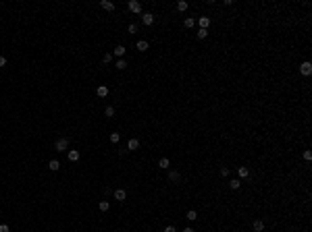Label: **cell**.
<instances>
[{
    "label": "cell",
    "mask_w": 312,
    "mask_h": 232,
    "mask_svg": "<svg viewBox=\"0 0 312 232\" xmlns=\"http://www.w3.org/2000/svg\"><path fill=\"white\" fill-rule=\"evenodd\" d=\"M54 149H56V151H67V149H69V139H67V137L56 139V143H54Z\"/></svg>",
    "instance_id": "1"
},
{
    "label": "cell",
    "mask_w": 312,
    "mask_h": 232,
    "mask_svg": "<svg viewBox=\"0 0 312 232\" xmlns=\"http://www.w3.org/2000/svg\"><path fill=\"white\" fill-rule=\"evenodd\" d=\"M127 9H129L131 13H135V15H139V13H142V4H139L138 0H129V2H127Z\"/></svg>",
    "instance_id": "2"
},
{
    "label": "cell",
    "mask_w": 312,
    "mask_h": 232,
    "mask_svg": "<svg viewBox=\"0 0 312 232\" xmlns=\"http://www.w3.org/2000/svg\"><path fill=\"white\" fill-rule=\"evenodd\" d=\"M300 73H302L304 77L312 75V62H308V60H306V62H302V64H300Z\"/></svg>",
    "instance_id": "3"
},
{
    "label": "cell",
    "mask_w": 312,
    "mask_h": 232,
    "mask_svg": "<svg viewBox=\"0 0 312 232\" xmlns=\"http://www.w3.org/2000/svg\"><path fill=\"white\" fill-rule=\"evenodd\" d=\"M135 149H139V139H129L127 141V151H135Z\"/></svg>",
    "instance_id": "4"
},
{
    "label": "cell",
    "mask_w": 312,
    "mask_h": 232,
    "mask_svg": "<svg viewBox=\"0 0 312 232\" xmlns=\"http://www.w3.org/2000/svg\"><path fill=\"white\" fill-rule=\"evenodd\" d=\"M142 23L150 27L152 23H154V15H152V13H144V15H142Z\"/></svg>",
    "instance_id": "5"
},
{
    "label": "cell",
    "mask_w": 312,
    "mask_h": 232,
    "mask_svg": "<svg viewBox=\"0 0 312 232\" xmlns=\"http://www.w3.org/2000/svg\"><path fill=\"white\" fill-rule=\"evenodd\" d=\"M252 230L254 232H264V222H262V220H254V222H252Z\"/></svg>",
    "instance_id": "6"
},
{
    "label": "cell",
    "mask_w": 312,
    "mask_h": 232,
    "mask_svg": "<svg viewBox=\"0 0 312 232\" xmlns=\"http://www.w3.org/2000/svg\"><path fill=\"white\" fill-rule=\"evenodd\" d=\"M125 52H127V48H125V46H117V48L113 50V56H117V58H123V56H125Z\"/></svg>",
    "instance_id": "7"
},
{
    "label": "cell",
    "mask_w": 312,
    "mask_h": 232,
    "mask_svg": "<svg viewBox=\"0 0 312 232\" xmlns=\"http://www.w3.org/2000/svg\"><path fill=\"white\" fill-rule=\"evenodd\" d=\"M237 174H239V178H248V176H250V168L239 166V168H237Z\"/></svg>",
    "instance_id": "8"
},
{
    "label": "cell",
    "mask_w": 312,
    "mask_h": 232,
    "mask_svg": "<svg viewBox=\"0 0 312 232\" xmlns=\"http://www.w3.org/2000/svg\"><path fill=\"white\" fill-rule=\"evenodd\" d=\"M169 181H171V182H179V181H181V174H179L177 170H171V172H169Z\"/></svg>",
    "instance_id": "9"
},
{
    "label": "cell",
    "mask_w": 312,
    "mask_h": 232,
    "mask_svg": "<svg viewBox=\"0 0 312 232\" xmlns=\"http://www.w3.org/2000/svg\"><path fill=\"white\" fill-rule=\"evenodd\" d=\"M96 93H98V97H106V95H108V87H106V85H98Z\"/></svg>",
    "instance_id": "10"
},
{
    "label": "cell",
    "mask_w": 312,
    "mask_h": 232,
    "mask_svg": "<svg viewBox=\"0 0 312 232\" xmlns=\"http://www.w3.org/2000/svg\"><path fill=\"white\" fill-rule=\"evenodd\" d=\"M114 199H117V201H125V199H127V193H125L123 189H117L114 191Z\"/></svg>",
    "instance_id": "11"
},
{
    "label": "cell",
    "mask_w": 312,
    "mask_h": 232,
    "mask_svg": "<svg viewBox=\"0 0 312 232\" xmlns=\"http://www.w3.org/2000/svg\"><path fill=\"white\" fill-rule=\"evenodd\" d=\"M148 46H150V44H148L146 40H139V42L135 44V50H139V52H146V50H148Z\"/></svg>",
    "instance_id": "12"
},
{
    "label": "cell",
    "mask_w": 312,
    "mask_h": 232,
    "mask_svg": "<svg viewBox=\"0 0 312 232\" xmlns=\"http://www.w3.org/2000/svg\"><path fill=\"white\" fill-rule=\"evenodd\" d=\"M169 166H171L169 158H160V160H158V168H162V170H169Z\"/></svg>",
    "instance_id": "13"
},
{
    "label": "cell",
    "mask_w": 312,
    "mask_h": 232,
    "mask_svg": "<svg viewBox=\"0 0 312 232\" xmlns=\"http://www.w3.org/2000/svg\"><path fill=\"white\" fill-rule=\"evenodd\" d=\"M67 158H69L71 162H77V160H79V151H77V149H69Z\"/></svg>",
    "instance_id": "14"
},
{
    "label": "cell",
    "mask_w": 312,
    "mask_h": 232,
    "mask_svg": "<svg viewBox=\"0 0 312 232\" xmlns=\"http://www.w3.org/2000/svg\"><path fill=\"white\" fill-rule=\"evenodd\" d=\"M100 6H102L104 10H114V4L108 2V0H100Z\"/></svg>",
    "instance_id": "15"
},
{
    "label": "cell",
    "mask_w": 312,
    "mask_h": 232,
    "mask_svg": "<svg viewBox=\"0 0 312 232\" xmlns=\"http://www.w3.org/2000/svg\"><path fill=\"white\" fill-rule=\"evenodd\" d=\"M185 218H187L190 222H196V220H198V211H196V209H190V211L185 214Z\"/></svg>",
    "instance_id": "16"
},
{
    "label": "cell",
    "mask_w": 312,
    "mask_h": 232,
    "mask_svg": "<svg viewBox=\"0 0 312 232\" xmlns=\"http://www.w3.org/2000/svg\"><path fill=\"white\" fill-rule=\"evenodd\" d=\"M48 168H50L52 172H56L58 168H61V162H58V160H50V162H48Z\"/></svg>",
    "instance_id": "17"
},
{
    "label": "cell",
    "mask_w": 312,
    "mask_h": 232,
    "mask_svg": "<svg viewBox=\"0 0 312 232\" xmlns=\"http://www.w3.org/2000/svg\"><path fill=\"white\" fill-rule=\"evenodd\" d=\"M98 207H100V211H108V207H110V203H108L106 199H100V203H98Z\"/></svg>",
    "instance_id": "18"
},
{
    "label": "cell",
    "mask_w": 312,
    "mask_h": 232,
    "mask_svg": "<svg viewBox=\"0 0 312 232\" xmlns=\"http://www.w3.org/2000/svg\"><path fill=\"white\" fill-rule=\"evenodd\" d=\"M239 187H242V181H239V178H235V181H229V189L237 191Z\"/></svg>",
    "instance_id": "19"
},
{
    "label": "cell",
    "mask_w": 312,
    "mask_h": 232,
    "mask_svg": "<svg viewBox=\"0 0 312 232\" xmlns=\"http://www.w3.org/2000/svg\"><path fill=\"white\" fill-rule=\"evenodd\" d=\"M208 25H210V19H208V17H200V29H208Z\"/></svg>",
    "instance_id": "20"
},
{
    "label": "cell",
    "mask_w": 312,
    "mask_h": 232,
    "mask_svg": "<svg viewBox=\"0 0 312 232\" xmlns=\"http://www.w3.org/2000/svg\"><path fill=\"white\" fill-rule=\"evenodd\" d=\"M183 25L187 27V29H191V27L196 25V19H194V17H187V19H185V21H183Z\"/></svg>",
    "instance_id": "21"
},
{
    "label": "cell",
    "mask_w": 312,
    "mask_h": 232,
    "mask_svg": "<svg viewBox=\"0 0 312 232\" xmlns=\"http://www.w3.org/2000/svg\"><path fill=\"white\" fill-rule=\"evenodd\" d=\"M187 6H190V4H187L185 0H179V2H177V10H181V13H183V10H187Z\"/></svg>",
    "instance_id": "22"
},
{
    "label": "cell",
    "mask_w": 312,
    "mask_h": 232,
    "mask_svg": "<svg viewBox=\"0 0 312 232\" xmlns=\"http://www.w3.org/2000/svg\"><path fill=\"white\" fill-rule=\"evenodd\" d=\"M196 37H198V40H204V37H208V29H198Z\"/></svg>",
    "instance_id": "23"
},
{
    "label": "cell",
    "mask_w": 312,
    "mask_h": 232,
    "mask_svg": "<svg viewBox=\"0 0 312 232\" xmlns=\"http://www.w3.org/2000/svg\"><path fill=\"white\" fill-rule=\"evenodd\" d=\"M117 69H119V70L127 69V60H123V58H119V60H117Z\"/></svg>",
    "instance_id": "24"
},
{
    "label": "cell",
    "mask_w": 312,
    "mask_h": 232,
    "mask_svg": "<svg viewBox=\"0 0 312 232\" xmlns=\"http://www.w3.org/2000/svg\"><path fill=\"white\" fill-rule=\"evenodd\" d=\"M104 114H106L108 118H110V116H114V108H113V106H106V108H104Z\"/></svg>",
    "instance_id": "25"
},
{
    "label": "cell",
    "mask_w": 312,
    "mask_h": 232,
    "mask_svg": "<svg viewBox=\"0 0 312 232\" xmlns=\"http://www.w3.org/2000/svg\"><path fill=\"white\" fill-rule=\"evenodd\" d=\"M127 31H129V33H138V23H129Z\"/></svg>",
    "instance_id": "26"
},
{
    "label": "cell",
    "mask_w": 312,
    "mask_h": 232,
    "mask_svg": "<svg viewBox=\"0 0 312 232\" xmlns=\"http://www.w3.org/2000/svg\"><path fill=\"white\" fill-rule=\"evenodd\" d=\"M110 141H113V143H119V141H121V135H119V133H110Z\"/></svg>",
    "instance_id": "27"
},
{
    "label": "cell",
    "mask_w": 312,
    "mask_h": 232,
    "mask_svg": "<svg viewBox=\"0 0 312 232\" xmlns=\"http://www.w3.org/2000/svg\"><path fill=\"white\" fill-rule=\"evenodd\" d=\"M102 60H104V64H110V62H113V54H104Z\"/></svg>",
    "instance_id": "28"
},
{
    "label": "cell",
    "mask_w": 312,
    "mask_h": 232,
    "mask_svg": "<svg viewBox=\"0 0 312 232\" xmlns=\"http://www.w3.org/2000/svg\"><path fill=\"white\" fill-rule=\"evenodd\" d=\"M304 160L310 162V160H312V151H304Z\"/></svg>",
    "instance_id": "29"
},
{
    "label": "cell",
    "mask_w": 312,
    "mask_h": 232,
    "mask_svg": "<svg viewBox=\"0 0 312 232\" xmlns=\"http://www.w3.org/2000/svg\"><path fill=\"white\" fill-rule=\"evenodd\" d=\"M229 172H231V170H229L227 166H223V168H221V174H223V176H229Z\"/></svg>",
    "instance_id": "30"
},
{
    "label": "cell",
    "mask_w": 312,
    "mask_h": 232,
    "mask_svg": "<svg viewBox=\"0 0 312 232\" xmlns=\"http://www.w3.org/2000/svg\"><path fill=\"white\" fill-rule=\"evenodd\" d=\"M0 232H10V228L6 226V224H0Z\"/></svg>",
    "instance_id": "31"
},
{
    "label": "cell",
    "mask_w": 312,
    "mask_h": 232,
    "mask_svg": "<svg viewBox=\"0 0 312 232\" xmlns=\"http://www.w3.org/2000/svg\"><path fill=\"white\" fill-rule=\"evenodd\" d=\"M165 232H177V230H175V226H166Z\"/></svg>",
    "instance_id": "32"
},
{
    "label": "cell",
    "mask_w": 312,
    "mask_h": 232,
    "mask_svg": "<svg viewBox=\"0 0 312 232\" xmlns=\"http://www.w3.org/2000/svg\"><path fill=\"white\" fill-rule=\"evenodd\" d=\"M4 64H6V58H4V56H0V67H4Z\"/></svg>",
    "instance_id": "33"
},
{
    "label": "cell",
    "mask_w": 312,
    "mask_h": 232,
    "mask_svg": "<svg viewBox=\"0 0 312 232\" xmlns=\"http://www.w3.org/2000/svg\"><path fill=\"white\" fill-rule=\"evenodd\" d=\"M183 232H196L194 228H183Z\"/></svg>",
    "instance_id": "34"
}]
</instances>
